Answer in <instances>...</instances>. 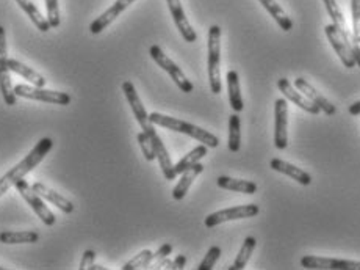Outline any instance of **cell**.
Returning a JSON list of instances; mask_svg holds the SVG:
<instances>
[{
  "instance_id": "obj_24",
  "label": "cell",
  "mask_w": 360,
  "mask_h": 270,
  "mask_svg": "<svg viewBox=\"0 0 360 270\" xmlns=\"http://www.w3.org/2000/svg\"><path fill=\"white\" fill-rule=\"evenodd\" d=\"M16 3L25 11V15H27L30 17V21L36 25L38 30L49 31L50 29H52L50 27L49 19L41 15V11L38 10V6L31 2V0H16Z\"/></svg>"
},
{
  "instance_id": "obj_7",
  "label": "cell",
  "mask_w": 360,
  "mask_h": 270,
  "mask_svg": "<svg viewBox=\"0 0 360 270\" xmlns=\"http://www.w3.org/2000/svg\"><path fill=\"white\" fill-rule=\"evenodd\" d=\"M149 54L153 59V62L157 63V65L162 68L163 71L170 74V77L172 80H174L176 85L180 88V92L183 93H191L193 90H195V85L186 79V76L183 74V71L180 69L174 62H172L168 55L163 52V49L157 46V44H153L149 49Z\"/></svg>"
},
{
  "instance_id": "obj_35",
  "label": "cell",
  "mask_w": 360,
  "mask_h": 270,
  "mask_svg": "<svg viewBox=\"0 0 360 270\" xmlns=\"http://www.w3.org/2000/svg\"><path fill=\"white\" fill-rule=\"evenodd\" d=\"M171 253H172V246H171V243H163V246L157 250V253H153L151 264H156V262L162 261V260H165V258H168V256H170ZM151 264H149V266H151Z\"/></svg>"
},
{
  "instance_id": "obj_11",
  "label": "cell",
  "mask_w": 360,
  "mask_h": 270,
  "mask_svg": "<svg viewBox=\"0 0 360 270\" xmlns=\"http://www.w3.org/2000/svg\"><path fill=\"white\" fill-rule=\"evenodd\" d=\"M274 146L280 151L288 146V104L285 99L274 102Z\"/></svg>"
},
{
  "instance_id": "obj_39",
  "label": "cell",
  "mask_w": 360,
  "mask_h": 270,
  "mask_svg": "<svg viewBox=\"0 0 360 270\" xmlns=\"http://www.w3.org/2000/svg\"><path fill=\"white\" fill-rule=\"evenodd\" d=\"M89 270H105V267H104V266H96V264H93L91 267H89Z\"/></svg>"
},
{
  "instance_id": "obj_21",
  "label": "cell",
  "mask_w": 360,
  "mask_h": 270,
  "mask_svg": "<svg viewBox=\"0 0 360 270\" xmlns=\"http://www.w3.org/2000/svg\"><path fill=\"white\" fill-rule=\"evenodd\" d=\"M8 68H10L11 73L19 74V76L22 77V79L30 82L31 85H35V87H46L47 79H46V77H43L40 73H36L33 68H30L27 65H24V63L17 62V60H13V59L8 60Z\"/></svg>"
},
{
  "instance_id": "obj_19",
  "label": "cell",
  "mask_w": 360,
  "mask_h": 270,
  "mask_svg": "<svg viewBox=\"0 0 360 270\" xmlns=\"http://www.w3.org/2000/svg\"><path fill=\"white\" fill-rule=\"evenodd\" d=\"M269 166L274 171H279L282 175H287L290 176L294 181L299 183L301 185H310L312 184V176L308 175L307 171L301 170L299 166L293 165L290 162H287V160H282V159H273L271 162H269Z\"/></svg>"
},
{
  "instance_id": "obj_10",
  "label": "cell",
  "mask_w": 360,
  "mask_h": 270,
  "mask_svg": "<svg viewBox=\"0 0 360 270\" xmlns=\"http://www.w3.org/2000/svg\"><path fill=\"white\" fill-rule=\"evenodd\" d=\"M259 212H260V208L257 204L234 206V208L213 212V214L205 217L204 223L207 228H215V227H218V225L226 223V222H234V220H240V218L255 217Z\"/></svg>"
},
{
  "instance_id": "obj_2",
  "label": "cell",
  "mask_w": 360,
  "mask_h": 270,
  "mask_svg": "<svg viewBox=\"0 0 360 270\" xmlns=\"http://www.w3.org/2000/svg\"><path fill=\"white\" fill-rule=\"evenodd\" d=\"M149 120L156 126H160V127H165V129H171V131H174V132H180V134L188 135V137L195 138L197 141H201L202 145L209 146V148H218V146H220V138H218L216 135L202 129V127H199L196 125L186 123V121H183V120H179V118H174V117H168V115H163V113H158V112L149 113Z\"/></svg>"
},
{
  "instance_id": "obj_27",
  "label": "cell",
  "mask_w": 360,
  "mask_h": 270,
  "mask_svg": "<svg viewBox=\"0 0 360 270\" xmlns=\"http://www.w3.org/2000/svg\"><path fill=\"white\" fill-rule=\"evenodd\" d=\"M207 152H209V146L199 145V146L195 148V150H191L188 154H185V156L180 159L179 162L174 165L176 175H182L185 170L191 169V166L195 165V164H197L202 157L207 156Z\"/></svg>"
},
{
  "instance_id": "obj_1",
  "label": "cell",
  "mask_w": 360,
  "mask_h": 270,
  "mask_svg": "<svg viewBox=\"0 0 360 270\" xmlns=\"http://www.w3.org/2000/svg\"><path fill=\"white\" fill-rule=\"evenodd\" d=\"M52 146H54L52 138L43 137L35 145L33 150H31L27 156L21 160V162L16 164L15 166H11V169L6 171L2 178H0V198H2L11 187H15L17 181L24 179L30 171H33L36 166L43 162L44 157L50 152Z\"/></svg>"
},
{
  "instance_id": "obj_23",
  "label": "cell",
  "mask_w": 360,
  "mask_h": 270,
  "mask_svg": "<svg viewBox=\"0 0 360 270\" xmlns=\"http://www.w3.org/2000/svg\"><path fill=\"white\" fill-rule=\"evenodd\" d=\"M227 90H229V102L232 111L240 113L243 111V98H241V90H240V77L237 71H229L227 73Z\"/></svg>"
},
{
  "instance_id": "obj_17",
  "label": "cell",
  "mask_w": 360,
  "mask_h": 270,
  "mask_svg": "<svg viewBox=\"0 0 360 270\" xmlns=\"http://www.w3.org/2000/svg\"><path fill=\"white\" fill-rule=\"evenodd\" d=\"M294 87H297L302 94H306L312 102H315V104L321 108V112H324L327 117H333V115L337 113V107L331 104V102L327 101L320 92H317L310 82L302 79V77H298V79L294 80Z\"/></svg>"
},
{
  "instance_id": "obj_32",
  "label": "cell",
  "mask_w": 360,
  "mask_h": 270,
  "mask_svg": "<svg viewBox=\"0 0 360 270\" xmlns=\"http://www.w3.org/2000/svg\"><path fill=\"white\" fill-rule=\"evenodd\" d=\"M46 8H47V19L50 22V27L52 29L60 27L61 19H60L59 0H46Z\"/></svg>"
},
{
  "instance_id": "obj_38",
  "label": "cell",
  "mask_w": 360,
  "mask_h": 270,
  "mask_svg": "<svg viewBox=\"0 0 360 270\" xmlns=\"http://www.w3.org/2000/svg\"><path fill=\"white\" fill-rule=\"evenodd\" d=\"M350 113L352 115V117H357V115H360V101L354 102V104H351Z\"/></svg>"
},
{
  "instance_id": "obj_26",
  "label": "cell",
  "mask_w": 360,
  "mask_h": 270,
  "mask_svg": "<svg viewBox=\"0 0 360 270\" xmlns=\"http://www.w3.org/2000/svg\"><path fill=\"white\" fill-rule=\"evenodd\" d=\"M259 2L265 6L267 11L269 13V15L273 16V19L276 22L279 24V27L284 30V31H290L293 29V22L292 19L288 17L287 13L284 11V8L276 2V0H259Z\"/></svg>"
},
{
  "instance_id": "obj_20",
  "label": "cell",
  "mask_w": 360,
  "mask_h": 270,
  "mask_svg": "<svg viewBox=\"0 0 360 270\" xmlns=\"http://www.w3.org/2000/svg\"><path fill=\"white\" fill-rule=\"evenodd\" d=\"M204 171V165L202 164H195L191 166V169L185 170L182 173V176H180L179 183L174 189H172V198H174L176 201H180L183 200V198L186 197V194H188V190L191 187V184L195 183V179L201 175V173Z\"/></svg>"
},
{
  "instance_id": "obj_12",
  "label": "cell",
  "mask_w": 360,
  "mask_h": 270,
  "mask_svg": "<svg viewBox=\"0 0 360 270\" xmlns=\"http://www.w3.org/2000/svg\"><path fill=\"white\" fill-rule=\"evenodd\" d=\"M301 266L306 269H338V270H360V261L323 258V256H304Z\"/></svg>"
},
{
  "instance_id": "obj_13",
  "label": "cell",
  "mask_w": 360,
  "mask_h": 270,
  "mask_svg": "<svg viewBox=\"0 0 360 270\" xmlns=\"http://www.w3.org/2000/svg\"><path fill=\"white\" fill-rule=\"evenodd\" d=\"M278 88L280 90L282 93H284V96L288 101H292L293 104H297L298 107L302 108V111H306L307 113L318 115L321 112V108L317 104H315V102L308 99L306 94H302L298 88H294L292 83L288 82V79H285V77H280V79L278 80Z\"/></svg>"
},
{
  "instance_id": "obj_6",
  "label": "cell",
  "mask_w": 360,
  "mask_h": 270,
  "mask_svg": "<svg viewBox=\"0 0 360 270\" xmlns=\"http://www.w3.org/2000/svg\"><path fill=\"white\" fill-rule=\"evenodd\" d=\"M15 93L17 98H25L31 101L46 102V104H59V106H69L70 96L64 92H54V90H46L44 87L35 85H19L15 87Z\"/></svg>"
},
{
  "instance_id": "obj_37",
  "label": "cell",
  "mask_w": 360,
  "mask_h": 270,
  "mask_svg": "<svg viewBox=\"0 0 360 270\" xmlns=\"http://www.w3.org/2000/svg\"><path fill=\"white\" fill-rule=\"evenodd\" d=\"M185 266H186V256L185 255L176 256V260L171 262V269L172 270H182Z\"/></svg>"
},
{
  "instance_id": "obj_36",
  "label": "cell",
  "mask_w": 360,
  "mask_h": 270,
  "mask_svg": "<svg viewBox=\"0 0 360 270\" xmlns=\"http://www.w3.org/2000/svg\"><path fill=\"white\" fill-rule=\"evenodd\" d=\"M96 256H98V255H96L94 250H87V252L83 253V256H82V261H80L79 269L80 270H87V269L91 267L94 264V261H96Z\"/></svg>"
},
{
  "instance_id": "obj_28",
  "label": "cell",
  "mask_w": 360,
  "mask_h": 270,
  "mask_svg": "<svg viewBox=\"0 0 360 270\" xmlns=\"http://www.w3.org/2000/svg\"><path fill=\"white\" fill-rule=\"evenodd\" d=\"M255 246H257L255 237L248 236L246 239H244V242H243V246H241V248H240L239 255H237L235 262H234V264L230 266L229 269H230V270H241V269L246 267L249 260H250V255L254 253Z\"/></svg>"
},
{
  "instance_id": "obj_29",
  "label": "cell",
  "mask_w": 360,
  "mask_h": 270,
  "mask_svg": "<svg viewBox=\"0 0 360 270\" xmlns=\"http://www.w3.org/2000/svg\"><path fill=\"white\" fill-rule=\"evenodd\" d=\"M241 148V121L239 113L230 115L229 118V151L239 152Z\"/></svg>"
},
{
  "instance_id": "obj_8",
  "label": "cell",
  "mask_w": 360,
  "mask_h": 270,
  "mask_svg": "<svg viewBox=\"0 0 360 270\" xmlns=\"http://www.w3.org/2000/svg\"><path fill=\"white\" fill-rule=\"evenodd\" d=\"M15 187L17 189L19 194L24 198L27 204L30 206L31 209H33L35 214L41 218V222L46 225V227H54L57 218L55 215L50 212V209L44 203V198L41 195H38L36 192L33 190V187L25 181V179H21V181H17Z\"/></svg>"
},
{
  "instance_id": "obj_4",
  "label": "cell",
  "mask_w": 360,
  "mask_h": 270,
  "mask_svg": "<svg viewBox=\"0 0 360 270\" xmlns=\"http://www.w3.org/2000/svg\"><path fill=\"white\" fill-rule=\"evenodd\" d=\"M323 3L326 6L327 13H329V16L332 19V24L336 25L337 30H338V34L342 35L345 44H346V46H348L352 57H354L356 65L360 68V46H359V43L356 41L354 35H352V31L350 30L348 24H346V19L343 16L342 10H340L337 0H323Z\"/></svg>"
},
{
  "instance_id": "obj_40",
  "label": "cell",
  "mask_w": 360,
  "mask_h": 270,
  "mask_svg": "<svg viewBox=\"0 0 360 270\" xmlns=\"http://www.w3.org/2000/svg\"><path fill=\"white\" fill-rule=\"evenodd\" d=\"M2 269H3V267H2V266H0V270H2Z\"/></svg>"
},
{
  "instance_id": "obj_31",
  "label": "cell",
  "mask_w": 360,
  "mask_h": 270,
  "mask_svg": "<svg viewBox=\"0 0 360 270\" xmlns=\"http://www.w3.org/2000/svg\"><path fill=\"white\" fill-rule=\"evenodd\" d=\"M137 140H138L141 151H143V156H144V159L147 160V162H152V160H156V159H157L156 150H153V145H152L151 138L147 137V135H146L143 131H141V132L137 135Z\"/></svg>"
},
{
  "instance_id": "obj_25",
  "label": "cell",
  "mask_w": 360,
  "mask_h": 270,
  "mask_svg": "<svg viewBox=\"0 0 360 270\" xmlns=\"http://www.w3.org/2000/svg\"><path fill=\"white\" fill-rule=\"evenodd\" d=\"M40 234L35 231H3L0 233V242L6 246H17V243H36Z\"/></svg>"
},
{
  "instance_id": "obj_5",
  "label": "cell",
  "mask_w": 360,
  "mask_h": 270,
  "mask_svg": "<svg viewBox=\"0 0 360 270\" xmlns=\"http://www.w3.org/2000/svg\"><path fill=\"white\" fill-rule=\"evenodd\" d=\"M8 46H6L5 29L0 25V93L6 106H15L17 96L11 83V71L8 68Z\"/></svg>"
},
{
  "instance_id": "obj_18",
  "label": "cell",
  "mask_w": 360,
  "mask_h": 270,
  "mask_svg": "<svg viewBox=\"0 0 360 270\" xmlns=\"http://www.w3.org/2000/svg\"><path fill=\"white\" fill-rule=\"evenodd\" d=\"M31 187H33V190L36 192L38 195H41L44 200L49 201L50 204H55L57 208H59L61 212H64V214H73V212H74L73 201H69L66 197H63L57 190L47 187L46 184L35 183L33 185H31Z\"/></svg>"
},
{
  "instance_id": "obj_14",
  "label": "cell",
  "mask_w": 360,
  "mask_h": 270,
  "mask_svg": "<svg viewBox=\"0 0 360 270\" xmlns=\"http://www.w3.org/2000/svg\"><path fill=\"white\" fill-rule=\"evenodd\" d=\"M166 3H168L171 16H172V19H174L176 27L179 29L180 35H182L183 40L186 43H195L197 40V34L195 31V29L191 27L188 17L185 16L183 6H182V3H180V0H166Z\"/></svg>"
},
{
  "instance_id": "obj_3",
  "label": "cell",
  "mask_w": 360,
  "mask_h": 270,
  "mask_svg": "<svg viewBox=\"0 0 360 270\" xmlns=\"http://www.w3.org/2000/svg\"><path fill=\"white\" fill-rule=\"evenodd\" d=\"M209 82L210 90L215 94H220L223 90L221 83V27L211 25L209 29Z\"/></svg>"
},
{
  "instance_id": "obj_16",
  "label": "cell",
  "mask_w": 360,
  "mask_h": 270,
  "mask_svg": "<svg viewBox=\"0 0 360 270\" xmlns=\"http://www.w3.org/2000/svg\"><path fill=\"white\" fill-rule=\"evenodd\" d=\"M324 34H326V36H327V40H329L331 46H332L333 50H336V52H337L338 59L342 60L343 65H345L346 68H350V69L354 68V66H356L354 57H352V54L350 52L348 46H346V44H345L343 38H342V35L338 34V30H337L336 25H333V24L326 25V27H324Z\"/></svg>"
},
{
  "instance_id": "obj_30",
  "label": "cell",
  "mask_w": 360,
  "mask_h": 270,
  "mask_svg": "<svg viewBox=\"0 0 360 270\" xmlns=\"http://www.w3.org/2000/svg\"><path fill=\"white\" fill-rule=\"evenodd\" d=\"M152 256L153 253L151 250H143V252H140L137 256H133L130 261L126 262V264L122 266V270H137V269L149 267V264L152 262Z\"/></svg>"
},
{
  "instance_id": "obj_34",
  "label": "cell",
  "mask_w": 360,
  "mask_h": 270,
  "mask_svg": "<svg viewBox=\"0 0 360 270\" xmlns=\"http://www.w3.org/2000/svg\"><path fill=\"white\" fill-rule=\"evenodd\" d=\"M351 15H352V35L360 44V0H351Z\"/></svg>"
},
{
  "instance_id": "obj_15",
  "label": "cell",
  "mask_w": 360,
  "mask_h": 270,
  "mask_svg": "<svg viewBox=\"0 0 360 270\" xmlns=\"http://www.w3.org/2000/svg\"><path fill=\"white\" fill-rule=\"evenodd\" d=\"M133 2L135 0H117L110 8L105 10L99 17L94 19L91 25H89V31H91L93 35L100 34L102 30H105L108 25H110L114 19H117L126 8H128Z\"/></svg>"
},
{
  "instance_id": "obj_22",
  "label": "cell",
  "mask_w": 360,
  "mask_h": 270,
  "mask_svg": "<svg viewBox=\"0 0 360 270\" xmlns=\"http://www.w3.org/2000/svg\"><path fill=\"white\" fill-rule=\"evenodd\" d=\"M216 184L221 189H226L230 192H240V194L253 195L257 192V184L253 181H246V179H235L229 176H220L216 179Z\"/></svg>"
},
{
  "instance_id": "obj_9",
  "label": "cell",
  "mask_w": 360,
  "mask_h": 270,
  "mask_svg": "<svg viewBox=\"0 0 360 270\" xmlns=\"http://www.w3.org/2000/svg\"><path fill=\"white\" fill-rule=\"evenodd\" d=\"M122 92H124L128 106H130L132 112H133V117L138 121V125L141 126L143 132L146 135H152L153 132H157L156 127H153V123L149 120V113L146 112V107L143 106V102H141V99H140L137 88H135V85L130 80L122 82Z\"/></svg>"
},
{
  "instance_id": "obj_33",
  "label": "cell",
  "mask_w": 360,
  "mask_h": 270,
  "mask_svg": "<svg viewBox=\"0 0 360 270\" xmlns=\"http://www.w3.org/2000/svg\"><path fill=\"white\" fill-rule=\"evenodd\" d=\"M220 256H221V248L213 246L209 250L207 255H205V258L202 260L201 264L197 266V270H211L215 267L218 260H220Z\"/></svg>"
}]
</instances>
